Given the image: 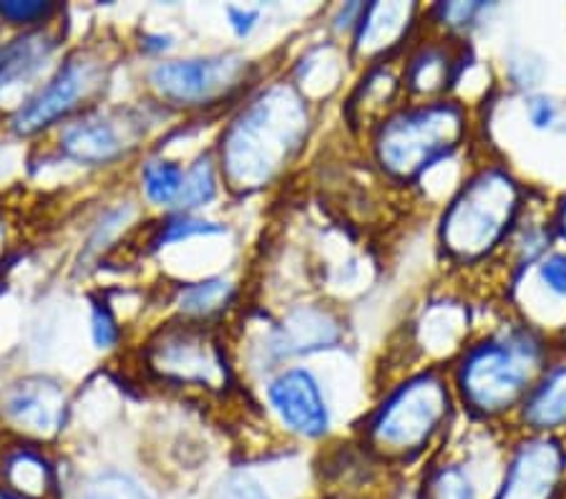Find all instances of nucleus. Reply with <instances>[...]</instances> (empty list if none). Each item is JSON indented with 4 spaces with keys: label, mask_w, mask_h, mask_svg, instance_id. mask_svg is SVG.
Returning <instances> with one entry per match:
<instances>
[{
    "label": "nucleus",
    "mask_w": 566,
    "mask_h": 499,
    "mask_svg": "<svg viewBox=\"0 0 566 499\" xmlns=\"http://www.w3.org/2000/svg\"><path fill=\"white\" fill-rule=\"evenodd\" d=\"M3 414L39 437H53L66 422V392L51 378H23L3 394Z\"/></svg>",
    "instance_id": "12"
},
{
    "label": "nucleus",
    "mask_w": 566,
    "mask_h": 499,
    "mask_svg": "<svg viewBox=\"0 0 566 499\" xmlns=\"http://www.w3.org/2000/svg\"><path fill=\"white\" fill-rule=\"evenodd\" d=\"M489 11H491V6H486V3H443L436 8V15H438V21L446 25V29L465 31Z\"/></svg>",
    "instance_id": "28"
},
{
    "label": "nucleus",
    "mask_w": 566,
    "mask_h": 499,
    "mask_svg": "<svg viewBox=\"0 0 566 499\" xmlns=\"http://www.w3.org/2000/svg\"><path fill=\"white\" fill-rule=\"evenodd\" d=\"M556 116H559V108L546 96H534L528 102V122H532L534 129H549L554 126Z\"/></svg>",
    "instance_id": "32"
},
{
    "label": "nucleus",
    "mask_w": 566,
    "mask_h": 499,
    "mask_svg": "<svg viewBox=\"0 0 566 499\" xmlns=\"http://www.w3.org/2000/svg\"><path fill=\"white\" fill-rule=\"evenodd\" d=\"M566 471V451L552 437L526 439L514 451L494 499H554Z\"/></svg>",
    "instance_id": "10"
},
{
    "label": "nucleus",
    "mask_w": 566,
    "mask_h": 499,
    "mask_svg": "<svg viewBox=\"0 0 566 499\" xmlns=\"http://www.w3.org/2000/svg\"><path fill=\"white\" fill-rule=\"evenodd\" d=\"M465 134V114L453 102H428L400 108L380 122L373 149L386 175L416 179L433 165H443Z\"/></svg>",
    "instance_id": "3"
},
{
    "label": "nucleus",
    "mask_w": 566,
    "mask_h": 499,
    "mask_svg": "<svg viewBox=\"0 0 566 499\" xmlns=\"http://www.w3.org/2000/svg\"><path fill=\"white\" fill-rule=\"evenodd\" d=\"M6 227H3V220H0V256H3V248H6Z\"/></svg>",
    "instance_id": "35"
},
{
    "label": "nucleus",
    "mask_w": 566,
    "mask_h": 499,
    "mask_svg": "<svg viewBox=\"0 0 566 499\" xmlns=\"http://www.w3.org/2000/svg\"><path fill=\"white\" fill-rule=\"evenodd\" d=\"M224 13L237 39H248V35H252L262 15L260 8H237V6H230Z\"/></svg>",
    "instance_id": "31"
},
{
    "label": "nucleus",
    "mask_w": 566,
    "mask_h": 499,
    "mask_svg": "<svg viewBox=\"0 0 566 499\" xmlns=\"http://www.w3.org/2000/svg\"><path fill=\"white\" fill-rule=\"evenodd\" d=\"M224 225L199 220L195 215H175L164 222L154 235V248H167V245L187 242L191 238H205V235H222Z\"/></svg>",
    "instance_id": "24"
},
{
    "label": "nucleus",
    "mask_w": 566,
    "mask_h": 499,
    "mask_svg": "<svg viewBox=\"0 0 566 499\" xmlns=\"http://www.w3.org/2000/svg\"><path fill=\"white\" fill-rule=\"evenodd\" d=\"M307 129V102L297 89L285 84L264 89L222 134L219 171L240 193L264 187L303 149Z\"/></svg>",
    "instance_id": "1"
},
{
    "label": "nucleus",
    "mask_w": 566,
    "mask_h": 499,
    "mask_svg": "<svg viewBox=\"0 0 566 499\" xmlns=\"http://www.w3.org/2000/svg\"><path fill=\"white\" fill-rule=\"evenodd\" d=\"M449 414L446 381L426 371L398 386L378 406L368 424L370 447L382 457H408L421 451Z\"/></svg>",
    "instance_id": "5"
},
{
    "label": "nucleus",
    "mask_w": 566,
    "mask_h": 499,
    "mask_svg": "<svg viewBox=\"0 0 566 499\" xmlns=\"http://www.w3.org/2000/svg\"><path fill=\"white\" fill-rule=\"evenodd\" d=\"M413 15L416 8L403 3L365 6L358 29H355V51L365 59H376L396 49L413 23Z\"/></svg>",
    "instance_id": "15"
},
{
    "label": "nucleus",
    "mask_w": 566,
    "mask_h": 499,
    "mask_svg": "<svg viewBox=\"0 0 566 499\" xmlns=\"http://www.w3.org/2000/svg\"><path fill=\"white\" fill-rule=\"evenodd\" d=\"M104 79V69L91 53H71L49 81L15 108L13 132L21 136L41 134L53 124L69 122L84 112V102Z\"/></svg>",
    "instance_id": "6"
},
{
    "label": "nucleus",
    "mask_w": 566,
    "mask_h": 499,
    "mask_svg": "<svg viewBox=\"0 0 566 499\" xmlns=\"http://www.w3.org/2000/svg\"><path fill=\"white\" fill-rule=\"evenodd\" d=\"M181 185H185V167L177 165V162L164 157H151L144 162L142 189L151 205L175 210L181 195Z\"/></svg>",
    "instance_id": "21"
},
{
    "label": "nucleus",
    "mask_w": 566,
    "mask_h": 499,
    "mask_svg": "<svg viewBox=\"0 0 566 499\" xmlns=\"http://www.w3.org/2000/svg\"><path fill=\"white\" fill-rule=\"evenodd\" d=\"M522 189L504 169L479 171L459 189L441 220V242L455 260L473 262L501 245L516 222Z\"/></svg>",
    "instance_id": "4"
},
{
    "label": "nucleus",
    "mask_w": 566,
    "mask_h": 499,
    "mask_svg": "<svg viewBox=\"0 0 566 499\" xmlns=\"http://www.w3.org/2000/svg\"><path fill=\"white\" fill-rule=\"evenodd\" d=\"M6 482L13 495L25 499H43L53 487V469L49 459L35 449H15L6 459Z\"/></svg>",
    "instance_id": "18"
},
{
    "label": "nucleus",
    "mask_w": 566,
    "mask_h": 499,
    "mask_svg": "<svg viewBox=\"0 0 566 499\" xmlns=\"http://www.w3.org/2000/svg\"><path fill=\"white\" fill-rule=\"evenodd\" d=\"M426 499H481V489L469 467L446 465L428 477Z\"/></svg>",
    "instance_id": "23"
},
{
    "label": "nucleus",
    "mask_w": 566,
    "mask_h": 499,
    "mask_svg": "<svg viewBox=\"0 0 566 499\" xmlns=\"http://www.w3.org/2000/svg\"><path fill=\"white\" fill-rule=\"evenodd\" d=\"M234 285L224 278H207L199 283H187L177 290V308L189 321H202L224 311L232 303Z\"/></svg>",
    "instance_id": "20"
},
{
    "label": "nucleus",
    "mask_w": 566,
    "mask_h": 499,
    "mask_svg": "<svg viewBox=\"0 0 566 499\" xmlns=\"http://www.w3.org/2000/svg\"><path fill=\"white\" fill-rule=\"evenodd\" d=\"M59 45V33L51 31V25L25 31L6 43L0 49V96L33 86V81L51 66Z\"/></svg>",
    "instance_id": "13"
},
{
    "label": "nucleus",
    "mask_w": 566,
    "mask_h": 499,
    "mask_svg": "<svg viewBox=\"0 0 566 499\" xmlns=\"http://www.w3.org/2000/svg\"><path fill=\"white\" fill-rule=\"evenodd\" d=\"M76 499H154L139 479L126 475V471L106 469L98 475L84 479L78 487Z\"/></svg>",
    "instance_id": "22"
},
{
    "label": "nucleus",
    "mask_w": 566,
    "mask_h": 499,
    "mask_svg": "<svg viewBox=\"0 0 566 499\" xmlns=\"http://www.w3.org/2000/svg\"><path fill=\"white\" fill-rule=\"evenodd\" d=\"M536 280L546 295L566 303V252H549L538 260Z\"/></svg>",
    "instance_id": "27"
},
{
    "label": "nucleus",
    "mask_w": 566,
    "mask_h": 499,
    "mask_svg": "<svg viewBox=\"0 0 566 499\" xmlns=\"http://www.w3.org/2000/svg\"><path fill=\"white\" fill-rule=\"evenodd\" d=\"M272 412L292 434L305 439H319L331 429V408L319 381L307 368H287L268 384Z\"/></svg>",
    "instance_id": "11"
},
{
    "label": "nucleus",
    "mask_w": 566,
    "mask_h": 499,
    "mask_svg": "<svg viewBox=\"0 0 566 499\" xmlns=\"http://www.w3.org/2000/svg\"><path fill=\"white\" fill-rule=\"evenodd\" d=\"M217 499H272L268 489L262 487L258 477L248 475V471H237L219 489Z\"/></svg>",
    "instance_id": "30"
},
{
    "label": "nucleus",
    "mask_w": 566,
    "mask_h": 499,
    "mask_svg": "<svg viewBox=\"0 0 566 499\" xmlns=\"http://www.w3.org/2000/svg\"><path fill=\"white\" fill-rule=\"evenodd\" d=\"M219 162L212 154H199L185 169V185H181L179 202L175 207L177 215H191L202 207L212 205L219 193Z\"/></svg>",
    "instance_id": "19"
},
{
    "label": "nucleus",
    "mask_w": 566,
    "mask_h": 499,
    "mask_svg": "<svg viewBox=\"0 0 566 499\" xmlns=\"http://www.w3.org/2000/svg\"><path fill=\"white\" fill-rule=\"evenodd\" d=\"M340 341V329L335 318L323 311V308H297L275 331L270 333L268 351L275 361L307 356L323 349H331L333 343Z\"/></svg>",
    "instance_id": "14"
},
{
    "label": "nucleus",
    "mask_w": 566,
    "mask_h": 499,
    "mask_svg": "<svg viewBox=\"0 0 566 499\" xmlns=\"http://www.w3.org/2000/svg\"><path fill=\"white\" fill-rule=\"evenodd\" d=\"M459 59L446 45H423L413 59L408 61L403 81L416 96H438L451 86L459 76Z\"/></svg>",
    "instance_id": "17"
},
{
    "label": "nucleus",
    "mask_w": 566,
    "mask_h": 499,
    "mask_svg": "<svg viewBox=\"0 0 566 499\" xmlns=\"http://www.w3.org/2000/svg\"><path fill=\"white\" fill-rule=\"evenodd\" d=\"M0 499H25V497H18V495H0Z\"/></svg>",
    "instance_id": "36"
},
{
    "label": "nucleus",
    "mask_w": 566,
    "mask_h": 499,
    "mask_svg": "<svg viewBox=\"0 0 566 499\" xmlns=\"http://www.w3.org/2000/svg\"><path fill=\"white\" fill-rule=\"evenodd\" d=\"M91 339H94L96 349H114L122 339L118 321L106 303L91 305Z\"/></svg>",
    "instance_id": "29"
},
{
    "label": "nucleus",
    "mask_w": 566,
    "mask_h": 499,
    "mask_svg": "<svg viewBox=\"0 0 566 499\" xmlns=\"http://www.w3.org/2000/svg\"><path fill=\"white\" fill-rule=\"evenodd\" d=\"M146 358H149L151 371L175 384L219 388L230 378L222 346L205 329H197V323L164 329L149 343Z\"/></svg>",
    "instance_id": "8"
},
{
    "label": "nucleus",
    "mask_w": 566,
    "mask_h": 499,
    "mask_svg": "<svg viewBox=\"0 0 566 499\" xmlns=\"http://www.w3.org/2000/svg\"><path fill=\"white\" fill-rule=\"evenodd\" d=\"M132 217H134V210L129 205L112 207V210L98 217V222L94 225V232H91V238L86 242V256H98V252L106 250Z\"/></svg>",
    "instance_id": "26"
},
{
    "label": "nucleus",
    "mask_w": 566,
    "mask_h": 499,
    "mask_svg": "<svg viewBox=\"0 0 566 499\" xmlns=\"http://www.w3.org/2000/svg\"><path fill=\"white\" fill-rule=\"evenodd\" d=\"M144 134V122L132 112L116 108H84V112L63 122L59 132L61 154L76 165L104 167L114 165L126 152L136 147V139Z\"/></svg>",
    "instance_id": "9"
},
{
    "label": "nucleus",
    "mask_w": 566,
    "mask_h": 499,
    "mask_svg": "<svg viewBox=\"0 0 566 499\" xmlns=\"http://www.w3.org/2000/svg\"><path fill=\"white\" fill-rule=\"evenodd\" d=\"M248 61L237 53L161 61L149 71V86L169 106H209L244 84Z\"/></svg>",
    "instance_id": "7"
},
{
    "label": "nucleus",
    "mask_w": 566,
    "mask_h": 499,
    "mask_svg": "<svg viewBox=\"0 0 566 499\" xmlns=\"http://www.w3.org/2000/svg\"><path fill=\"white\" fill-rule=\"evenodd\" d=\"M559 230H562V235L566 238V202L562 205V212H559Z\"/></svg>",
    "instance_id": "34"
},
{
    "label": "nucleus",
    "mask_w": 566,
    "mask_h": 499,
    "mask_svg": "<svg viewBox=\"0 0 566 499\" xmlns=\"http://www.w3.org/2000/svg\"><path fill=\"white\" fill-rule=\"evenodd\" d=\"M522 406L524 422L534 432H554L566 426V366L546 371Z\"/></svg>",
    "instance_id": "16"
},
{
    "label": "nucleus",
    "mask_w": 566,
    "mask_h": 499,
    "mask_svg": "<svg viewBox=\"0 0 566 499\" xmlns=\"http://www.w3.org/2000/svg\"><path fill=\"white\" fill-rule=\"evenodd\" d=\"M61 13L59 3H0V18L23 29H45Z\"/></svg>",
    "instance_id": "25"
},
{
    "label": "nucleus",
    "mask_w": 566,
    "mask_h": 499,
    "mask_svg": "<svg viewBox=\"0 0 566 499\" xmlns=\"http://www.w3.org/2000/svg\"><path fill=\"white\" fill-rule=\"evenodd\" d=\"M544 363V346L528 329L496 333L465 351L459 366L463 402L483 416L504 414L536 384Z\"/></svg>",
    "instance_id": "2"
},
{
    "label": "nucleus",
    "mask_w": 566,
    "mask_h": 499,
    "mask_svg": "<svg viewBox=\"0 0 566 499\" xmlns=\"http://www.w3.org/2000/svg\"><path fill=\"white\" fill-rule=\"evenodd\" d=\"M171 45H175V39H171V35L157 33V35H144L142 49H144L146 53H164V51H169Z\"/></svg>",
    "instance_id": "33"
}]
</instances>
